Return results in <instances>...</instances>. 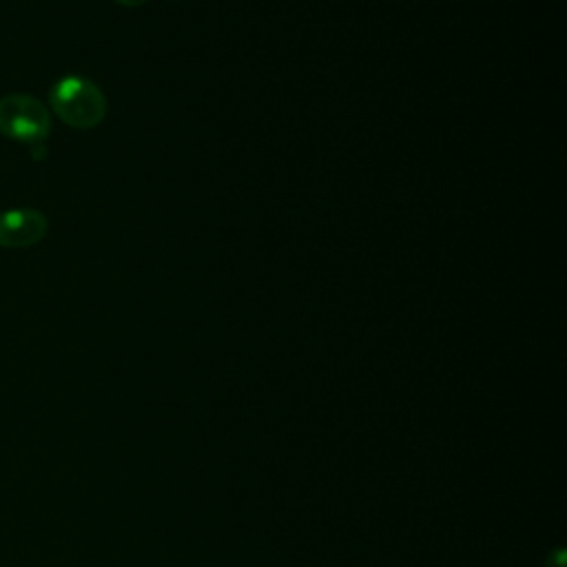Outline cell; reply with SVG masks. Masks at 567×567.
<instances>
[{
  "label": "cell",
  "instance_id": "obj_2",
  "mask_svg": "<svg viewBox=\"0 0 567 567\" xmlns=\"http://www.w3.org/2000/svg\"><path fill=\"white\" fill-rule=\"evenodd\" d=\"M51 131V115L47 106L24 93H9L0 97V133L27 142V144H40L47 140Z\"/></svg>",
  "mask_w": 567,
  "mask_h": 567
},
{
  "label": "cell",
  "instance_id": "obj_1",
  "mask_svg": "<svg viewBox=\"0 0 567 567\" xmlns=\"http://www.w3.org/2000/svg\"><path fill=\"white\" fill-rule=\"evenodd\" d=\"M51 111L73 128H93L106 115L102 89L84 75H64L49 91Z\"/></svg>",
  "mask_w": 567,
  "mask_h": 567
},
{
  "label": "cell",
  "instance_id": "obj_4",
  "mask_svg": "<svg viewBox=\"0 0 567 567\" xmlns=\"http://www.w3.org/2000/svg\"><path fill=\"white\" fill-rule=\"evenodd\" d=\"M117 4H122V7H128V9H133V7H140V4H144L146 0H115Z\"/></svg>",
  "mask_w": 567,
  "mask_h": 567
},
{
  "label": "cell",
  "instance_id": "obj_3",
  "mask_svg": "<svg viewBox=\"0 0 567 567\" xmlns=\"http://www.w3.org/2000/svg\"><path fill=\"white\" fill-rule=\"evenodd\" d=\"M49 221L35 208H13L0 213V246L29 248L44 239Z\"/></svg>",
  "mask_w": 567,
  "mask_h": 567
}]
</instances>
